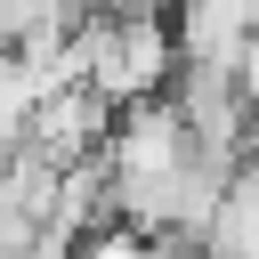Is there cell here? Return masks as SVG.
<instances>
[{
	"instance_id": "obj_1",
	"label": "cell",
	"mask_w": 259,
	"mask_h": 259,
	"mask_svg": "<svg viewBox=\"0 0 259 259\" xmlns=\"http://www.w3.org/2000/svg\"><path fill=\"white\" fill-rule=\"evenodd\" d=\"M73 57H81V81L105 97V105H138V97H162L170 73H178V32L170 16H81L73 32Z\"/></svg>"
},
{
	"instance_id": "obj_2",
	"label": "cell",
	"mask_w": 259,
	"mask_h": 259,
	"mask_svg": "<svg viewBox=\"0 0 259 259\" xmlns=\"http://www.w3.org/2000/svg\"><path fill=\"white\" fill-rule=\"evenodd\" d=\"M113 121H121V105H105L89 81H57V89H40V97H32V121H24V138H16V146H32L40 162L73 170V162L105 154Z\"/></svg>"
},
{
	"instance_id": "obj_3",
	"label": "cell",
	"mask_w": 259,
	"mask_h": 259,
	"mask_svg": "<svg viewBox=\"0 0 259 259\" xmlns=\"http://www.w3.org/2000/svg\"><path fill=\"white\" fill-rule=\"evenodd\" d=\"M251 24H259V0H170L178 57H194V65H235Z\"/></svg>"
},
{
	"instance_id": "obj_4",
	"label": "cell",
	"mask_w": 259,
	"mask_h": 259,
	"mask_svg": "<svg viewBox=\"0 0 259 259\" xmlns=\"http://www.w3.org/2000/svg\"><path fill=\"white\" fill-rule=\"evenodd\" d=\"M202 243H227V251H251V259H259V138H251V154L235 162V178H227L219 219H210Z\"/></svg>"
},
{
	"instance_id": "obj_5",
	"label": "cell",
	"mask_w": 259,
	"mask_h": 259,
	"mask_svg": "<svg viewBox=\"0 0 259 259\" xmlns=\"http://www.w3.org/2000/svg\"><path fill=\"white\" fill-rule=\"evenodd\" d=\"M32 97H40V81H32V73H24V57L8 49V57H0V146H16V138H24Z\"/></svg>"
},
{
	"instance_id": "obj_6",
	"label": "cell",
	"mask_w": 259,
	"mask_h": 259,
	"mask_svg": "<svg viewBox=\"0 0 259 259\" xmlns=\"http://www.w3.org/2000/svg\"><path fill=\"white\" fill-rule=\"evenodd\" d=\"M73 259H154V235L130 227V219H105V227L73 235Z\"/></svg>"
},
{
	"instance_id": "obj_7",
	"label": "cell",
	"mask_w": 259,
	"mask_h": 259,
	"mask_svg": "<svg viewBox=\"0 0 259 259\" xmlns=\"http://www.w3.org/2000/svg\"><path fill=\"white\" fill-rule=\"evenodd\" d=\"M40 227H49V219H32V210H24L16 194H0V259H32Z\"/></svg>"
},
{
	"instance_id": "obj_8",
	"label": "cell",
	"mask_w": 259,
	"mask_h": 259,
	"mask_svg": "<svg viewBox=\"0 0 259 259\" xmlns=\"http://www.w3.org/2000/svg\"><path fill=\"white\" fill-rule=\"evenodd\" d=\"M235 81H243V97H251V113H259V24H251V40H243V57H235Z\"/></svg>"
},
{
	"instance_id": "obj_9",
	"label": "cell",
	"mask_w": 259,
	"mask_h": 259,
	"mask_svg": "<svg viewBox=\"0 0 259 259\" xmlns=\"http://www.w3.org/2000/svg\"><path fill=\"white\" fill-rule=\"evenodd\" d=\"M97 16H170V0H89Z\"/></svg>"
},
{
	"instance_id": "obj_10",
	"label": "cell",
	"mask_w": 259,
	"mask_h": 259,
	"mask_svg": "<svg viewBox=\"0 0 259 259\" xmlns=\"http://www.w3.org/2000/svg\"><path fill=\"white\" fill-rule=\"evenodd\" d=\"M0 162H8V146H0Z\"/></svg>"
}]
</instances>
